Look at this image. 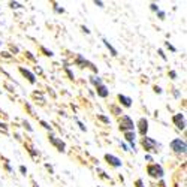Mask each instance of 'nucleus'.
Returning <instances> with one entry per match:
<instances>
[{"label": "nucleus", "mask_w": 187, "mask_h": 187, "mask_svg": "<svg viewBox=\"0 0 187 187\" xmlns=\"http://www.w3.org/2000/svg\"><path fill=\"white\" fill-rule=\"evenodd\" d=\"M169 147H171V150H172L174 153H177V154H186V150H187V144H186L184 139H181V138L172 139V141L169 142Z\"/></svg>", "instance_id": "nucleus-1"}, {"label": "nucleus", "mask_w": 187, "mask_h": 187, "mask_svg": "<svg viewBox=\"0 0 187 187\" xmlns=\"http://www.w3.org/2000/svg\"><path fill=\"white\" fill-rule=\"evenodd\" d=\"M141 144H142V147H144L145 151H151V153H157V151H159L157 148H160V144L156 141V139L148 138V136H144V138H142Z\"/></svg>", "instance_id": "nucleus-2"}, {"label": "nucleus", "mask_w": 187, "mask_h": 187, "mask_svg": "<svg viewBox=\"0 0 187 187\" xmlns=\"http://www.w3.org/2000/svg\"><path fill=\"white\" fill-rule=\"evenodd\" d=\"M118 124H120V130H123V133L124 132H132L135 129V123L129 115H121L120 120H118Z\"/></svg>", "instance_id": "nucleus-3"}, {"label": "nucleus", "mask_w": 187, "mask_h": 187, "mask_svg": "<svg viewBox=\"0 0 187 187\" xmlns=\"http://www.w3.org/2000/svg\"><path fill=\"white\" fill-rule=\"evenodd\" d=\"M147 172L153 178H163V175H165V171H163L162 165H159V163H151V165H148Z\"/></svg>", "instance_id": "nucleus-4"}, {"label": "nucleus", "mask_w": 187, "mask_h": 187, "mask_svg": "<svg viewBox=\"0 0 187 187\" xmlns=\"http://www.w3.org/2000/svg\"><path fill=\"white\" fill-rule=\"evenodd\" d=\"M172 121H174V124H175L178 129H181V130L186 129V115H184L183 112L175 114V115L172 117Z\"/></svg>", "instance_id": "nucleus-5"}, {"label": "nucleus", "mask_w": 187, "mask_h": 187, "mask_svg": "<svg viewBox=\"0 0 187 187\" xmlns=\"http://www.w3.org/2000/svg\"><path fill=\"white\" fill-rule=\"evenodd\" d=\"M105 160L109 163L111 166H114V168H120V166H123V162L117 157V156H114V154H105Z\"/></svg>", "instance_id": "nucleus-6"}, {"label": "nucleus", "mask_w": 187, "mask_h": 187, "mask_svg": "<svg viewBox=\"0 0 187 187\" xmlns=\"http://www.w3.org/2000/svg\"><path fill=\"white\" fill-rule=\"evenodd\" d=\"M50 142H51L54 147H57V150H58V151H61V153H64V151H66V144L61 141L60 138H57V136H53V135H51V136H50Z\"/></svg>", "instance_id": "nucleus-7"}, {"label": "nucleus", "mask_w": 187, "mask_h": 187, "mask_svg": "<svg viewBox=\"0 0 187 187\" xmlns=\"http://www.w3.org/2000/svg\"><path fill=\"white\" fill-rule=\"evenodd\" d=\"M138 130H139V133H141L142 136H147V132H148V120L147 118H139V121H138Z\"/></svg>", "instance_id": "nucleus-8"}, {"label": "nucleus", "mask_w": 187, "mask_h": 187, "mask_svg": "<svg viewBox=\"0 0 187 187\" xmlns=\"http://www.w3.org/2000/svg\"><path fill=\"white\" fill-rule=\"evenodd\" d=\"M75 61H77V64H79L81 67H84V66H88V67H91L95 72H97V69H96L95 66H93V64H91V63H90L87 58H84L81 54H78V56H77V60H75Z\"/></svg>", "instance_id": "nucleus-9"}, {"label": "nucleus", "mask_w": 187, "mask_h": 187, "mask_svg": "<svg viewBox=\"0 0 187 187\" xmlns=\"http://www.w3.org/2000/svg\"><path fill=\"white\" fill-rule=\"evenodd\" d=\"M19 72L27 78V81H29L30 84H35V82H36V77H35V74H32L29 69H26V67H22V66H21V67H19Z\"/></svg>", "instance_id": "nucleus-10"}, {"label": "nucleus", "mask_w": 187, "mask_h": 187, "mask_svg": "<svg viewBox=\"0 0 187 187\" xmlns=\"http://www.w3.org/2000/svg\"><path fill=\"white\" fill-rule=\"evenodd\" d=\"M96 93H97V96L102 97V99H105V97L109 96V90H108V87H106L105 84L97 85V87H96Z\"/></svg>", "instance_id": "nucleus-11"}, {"label": "nucleus", "mask_w": 187, "mask_h": 187, "mask_svg": "<svg viewBox=\"0 0 187 187\" xmlns=\"http://www.w3.org/2000/svg\"><path fill=\"white\" fill-rule=\"evenodd\" d=\"M124 138H126V141L130 144V147L133 148L135 151V139H136V133L132 130V132H124Z\"/></svg>", "instance_id": "nucleus-12"}, {"label": "nucleus", "mask_w": 187, "mask_h": 187, "mask_svg": "<svg viewBox=\"0 0 187 187\" xmlns=\"http://www.w3.org/2000/svg\"><path fill=\"white\" fill-rule=\"evenodd\" d=\"M118 102H120V105H123L124 108H130V106H132V99H130L129 96L118 95Z\"/></svg>", "instance_id": "nucleus-13"}, {"label": "nucleus", "mask_w": 187, "mask_h": 187, "mask_svg": "<svg viewBox=\"0 0 187 187\" xmlns=\"http://www.w3.org/2000/svg\"><path fill=\"white\" fill-rule=\"evenodd\" d=\"M102 42H103V45H105V46H106V48H108V50H109V51H111V54H112V56H114V57H115V56H117V54H118V53H117V50H115V48H114V46H112V45H111V43H109V42H108V40H106V39H105V38H103V39H102Z\"/></svg>", "instance_id": "nucleus-14"}, {"label": "nucleus", "mask_w": 187, "mask_h": 187, "mask_svg": "<svg viewBox=\"0 0 187 187\" xmlns=\"http://www.w3.org/2000/svg\"><path fill=\"white\" fill-rule=\"evenodd\" d=\"M90 82L95 85V87H97V85H102L103 82H102V79L99 78V77H96V75H91L90 77Z\"/></svg>", "instance_id": "nucleus-15"}, {"label": "nucleus", "mask_w": 187, "mask_h": 187, "mask_svg": "<svg viewBox=\"0 0 187 187\" xmlns=\"http://www.w3.org/2000/svg\"><path fill=\"white\" fill-rule=\"evenodd\" d=\"M40 50H42V53H45V56H46V57H53V56H54V53H53L51 50H46L45 46H42Z\"/></svg>", "instance_id": "nucleus-16"}, {"label": "nucleus", "mask_w": 187, "mask_h": 187, "mask_svg": "<svg viewBox=\"0 0 187 187\" xmlns=\"http://www.w3.org/2000/svg\"><path fill=\"white\" fill-rule=\"evenodd\" d=\"M9 6H11L12 9H19V8H22V5H21V3H18V2H11V3H9Z\"/></svg>", "instance_id": "nucleus-17"}, {"label": "nucleus", "mask_w": 187, "mask_h": 187, "mask_svg": "<svg viewBox=\"0 0 187 187\" xmlns=\"http://www.w3.org/2000/svg\"><path fill=\"white\" fill-rule=\"evenodd\" d=\"M97 118L102 120L103 123H109V118H108V117H105V115H102V114H97Z\"/></svg>", "instance_id": "nucleus-18"}, {"label": "nucleus", "mask_w": 187, "mask_h": 187, "mask_svg": "<svg viewBox=\"0 0 187 187\" xmlns=\"http://www.w3.org/2000/svg\"><path fill=\"white\" fill-rule=\"evenodd\" d=\"M165 45H166V48H168V50H171L172 53H177V48H175L174 45H171L169 42H165Z\"/></svg>", "instance_id": "nucleus-19"}, {"label": "nucleus", "mask_w": 187, "mask_h": 187, "mask_svg": "<svg viewBox=\"0 0 187 187\" xmlns=\"http://www.w3.org/2000/svg\"><path fill=\"white\" fill-rule=\"evenodd\" d=\"M54 11H56L57 14H63V12H64V9H63V8H60L57 3H54Z\"/></svg>", "instance_id": "nucleus-20"}, {"label": "nucleus", "mask_w": 187, "mask_h": 187, "mask_svg": "<svg viewBox=\"0 0 187 187\" xmlns=\"http://www.w3.org/2000/svg\"><path fill=\"white\" fill-rule=\"evenodd\" d=\"M150 9H151L153 12H159V11H160V9H159V6H157L156 3H151V5H150Z\"/></svg>", "instance_id": "nucleus-21"}, {"label": "nucleus", "mask_w": 187, "mask_h": 187, "mask_svg": "<svg viewBox=\"0 0 187 187\" xmlns=\"http://www.w3.org/2000/svg\"><path fill=\"white\" fill-rule=\"evenodd\" d=\"M40 124H42V126H43V127H45L46 130H51V126H50L48 123H46V121H43V120H40Z\"/></svg>", "instance_id": "nucleus-22"}, {"label": "nucleus", "mask_w": 187, "mask_h": 187, "mask_svg": "<svg viewBox=\"0 0 187 187\" xmlns=\"http://www.w3.org/2000/svg\"><path fill=\"white\" fill-rule=\"evenodd\" d=\"M77 123H78V126H79V129H81L82 132H85V130H87V127L84 126V123H81V121H79L78 118H77Z\"/></svg>", "instance_id": "nucleus-23"}, {"label": "nucleus", "mask_w": 187, "mask_h": 187, "mask_svg": "<svg viewBox=\"0 0 187 187\" xmlns=\"http://www.w3.org/2000/svg\"><path fill=\"white\" fill-rule=\"evenodd\" d=\"M157 17H159L160 19H165V17H166V14H165V12H163V11H159V12H157Z\"/></svg>", "instance_id": "nucleus-24"}, {"label": "nucleus", "mask_w": 187, "mask_h": 187, "mask_svg": "<svg viewBox=\"0 0 187 187\" xmlns=\"http://www.w3.org/2000/svg\"><path fill=\"white\" fill-rule=\"evenodd\" d=\"M66 74L69 75V78H71V79H74V74H72V71L69 67H66Z\"/></svg>", "instance_id": "nucleus-25"}, {"label": "nucleus", "mask_w": 187, "mask_h": 187, "mask_svg": "<svg viewBox=\"0 0 187 187\" xmlns=\"http://www.w3.org/2000/svg\"><path fill=\"white\" fill-rule=\"evenodd\" d=\"M19 171H21L22 175H26V174H27V168H26V166H22V165L19 166Z\"/></svg>", "instance_id": "nucleus-26"}, {"label": "nucleus", "mask_w": 187, "mask_h": 187, "mask_svg": "<svg viewBox=\"0 0 187 187\" xmlns=\"http://www.w3.org/2000/svg\"><path fill=\"white\" fill-rule=\"evenodd\" d=\"M136 187H144V183H142V180H136Z\"/></svg>", "instance_id": "nucleus-27"}, {"label": "nucleus", "mask_w": 187, "mask_h": 187, "mask_svg": "<svg viewBox=\"0 0 187 187\" xmlns=\"http://www.w3.org/2000/svg\"><path fill=\"white\" fill-rule=\"evenodd\" d=\"M169 77H171L172 79H175V78H177V72H175V71H171V72H169Z\"/></svg>", "instance_id": "nucleus-28"}, {"label": "nucleus", "mask_w": 187, "mask_h": 187, "mask_svg": "<svg viewBox=\"0 0 187 187\" xmlns=\"http://www.w3.org/2000/svg\"><path fill=\"white\" fill-rule=\"evenodd\" d=\"M95 5H96V6H99V8H103V2H97V0H96Z\"/></svg>", "instance_id": "nucleus-29"}, {"label": "nucleus", "mask_w": 187, "mask_h": 187, "mask_svg": "<svg viewBox=\"0 0 187 187\" xmlns=\"http://www.w3.org/2000/svg\"><path fill=\"white\" fill-rule=\"evenodd\" d=\"M159 54H160V57H162L163 60H166V56H165V54H163V51H162V50H159Z\"/></svg>", "instance_id": "nucleus-30"}, {"label": "nucleus", "mask_w": 187, "mask_h": 187, "mask_svg": "<svg viewBox=\"0 0 187 187\" xmlns=\"http://www.w3.org/2000/svg\"><path fill=\"white\" fill-rule=\"evenodd\" d=\"M145 160H147V162H153V157H151L150 154H147V156H145Z\"/></svg>", "instance_id": "nucleus-31"}, {"label": "nucleus", "mask_w": 187, "mask_h": 187, "mask_svg": "<svg viewBox=\"0 0 187 187\" xmlns=\"http://www.w3.org/2000/svg\"><path fill=\"white\" fill-rule=\"evenodd\" d=\"M154 91H156V93H159V95H160V93H162V88H160V87H154Z\"/></svg>", "instance_id": "nucleus-32"}, {"label": "nucleus", "mask_w": 187, "mask_h": 187, "mask_svg": "<svg viewBox=\"0 0 187 187\" xmlns=\"http://www.w3.org/2000/svg\"><path fill=\"white\" fill-rule=\"evenodd\" d=\"M121 147L124 148V151H129V147H127V144H124V142H123V144H121Z\"/></svg>", "instance_id": "nucleus-33"}, {"label": "nucleus", "mask_w": 187, "mask_h": 187, "mask_svg": "<svg viewBox=\"0 0 187 187\" xmlns=\"http://www.w3.org/2000/svg\"><path fill=\"white\" fill-rule=\"evenodd\" d=\"M24 126H26V127H27V129H29V130H30V132H32V130H33V129H32V127H30V124H29V123H24Z\"/></svg>", "instance_id": "nucleus-34"}, {"label": "nucleus", "mask_w": 187, "mask_h": 187, "mask_svg": "<svg viewBox=\"0 0 187 187\" xmlns=\"http://www.w3.org/2000/svg\"><path fill=\"white\" fill-rule=\"evenodd\" d=\"M82 30H84V32H85V33H90V30H88V29H87V27H85V26H82Z\"/></svg>", "instance_id": "nucleus-35"}, {"label": "nucleus", "mask_w": 187, "mask_h": 187, "mask_svg": "<svg viewBox=\"0 0 187 187\" xmlns=\"http://www.w3.org/2000/svg\"><path fill=\"white\" fill-rule=\"evenodd\" d=\"M33 187H39V186H38V184H33Z\"/></svg>", "instance_id": "nucleus-36"}, {"label": "nucleus", "mask_w": 187, "mask_h": 187, "mask_svg": "<svg viewBox=\"0 0 187 187\" xmlns=\"http://www.w3.org/2000/svg\"><path fill=\"white\" fill-rule=\"evenodd\" d=\"M0 93H2V91H0Z\"/></svg>", "instance_id": "nucleus-37"}]
</instances>
